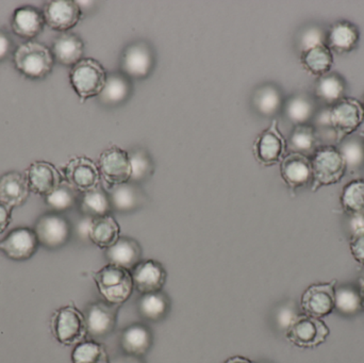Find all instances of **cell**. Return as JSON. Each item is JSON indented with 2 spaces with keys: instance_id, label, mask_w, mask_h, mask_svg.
I'll list each match as a JSON object with an SVG mask.
<instances>
[{
  "instance_id": "obj_1",
  "label": "cell",
  "mask_w": 364,
  "mask_h": 363,
  "mask_svg": "<svg viewBox=\"0 0 364 363\" xmlns=\"http://www.w3.org/2000/svg\"><path fill=\"white\" fill-rule=\"evenodd\" d=\"M316 117L318 125L329 128L335 134L336 142L340 144L363 124V104L355 98L344 97Z\"/></svg>"
},
{
  "instance_id": "obj_2",
  "label": "cell",
  "mask_w": 364,
  "mask_h": 363,
  "mask_svg": "<svg viewBox=\"0 0 364 363\" xmlns=\"http://www.w3.org/2000/svg\"><path fill=\"white\" fill-rule=\"evenodd\" d=\"M15 70L30 80H43L53 72L55 62L50 47L36 40H27L13 51Z\"/></svg>"
},
{
  "instance_id": "obj_3",
  "label": "cell",
  "mask_w": 364,
  "mask_h": 363,
  "mask_svg": "<svg viewBox=\"0 0 364 363\" xmlns=\"http://www.w3.org/2000/svg\"><path fill=\"white\" fill-rule=\"evenodd\" d=\"M93 278L100 296L114 306L127 302L134 289L132 272L114 264H108L94 272Z\"/></svg>"
},
{
  "instance_id": "obj_4",
  "label": "cell",
  "mask_w": 364,
  "mask_h": 363,
  "mask_svg": "<svg viewBox=\"0 0 364 363\" xmlns=\"http://www.w3.org/2000/svg\"><path fill=\"white\" fill-rule=\"evenodd\" d=\"M312 191L340 183L346 173V164L339 149L333 145L318 147L311 158Z\"/></svg>"
},
{
  "instance_id": "obj_5",
  "label": "cell",
  "mask_w": 364,
  "mask_h": 363,
  "mask_svg": "<svg viewBox=\"0 0 364 363\" xmlns=\"http://www.w3.org/2000/svg\"><path fill=\"white\" fill-rule=\"evenodd\" d=\"M106 68L97 60L83 58L70 70V82L81 102L98 97L106 85Z\"/></svg>"
},
{
  "instance_id": "obj_6",
  "label": "cell",
  "mask_w": 364,
  "mask_h": 363,
  "mask_svg": "<svg viewBox=\"0 0 364 363\" xmlns=\"http://www.w3.org/2000/svg\"><path fill=\"white\" fill-rule=\"evenodd\" d=\"M50 330L53 338L64 347H76L87 336L85 315L72 305L61 307L53 313Z\"/></svg>"
},
{
  "instance_id": "obj_7",
  "label": "cell",
  "mask_w": 364,
  "mask_h": 363,
  "mask_svg": "<svg viewBox=\"0 0 364 363\" xmlns=\"http://www.w3.org/2000/svg\"><path fill=\"white\" fill-rule=\"evenodd\" d=\"M157 63L155 49L145 40L128 44L122 53L119 72L132 80H144L151 76Z\"/></svg>"
},
{
  "instance_id": "obj_8",
  "label": "cell",
  "mask_w": 364,
  "mask_h": 363,
  "mask_svg": "<svg viewBox=\"0 0 364 363\" xmlns=\"http://www.w3.org/2000/svg\"><path fill=\"white\" fill-rule=\"evenodd\" d=\"M331 334L322 319L309 315H296L287 327V339L301 349H314L327 340Z\"/></svg>"
},
{
  "instance_id": "obj_9",
  "label": "cell",
  "mask_w": 364,
  "mask_h": 363,
  "mask_svg": "<svg viewBox=\"0 0 364 363\" xmlns=\"http://www.w3.org/2000/svg\"><path fill=\"white\" fill-rule=\"evenodd\" d=\"M41 246L49 251L62 249L72 237L70 221L60 213L48 212L38 217L33 228Z\"/></svg>"
},
{
  "instance_id": "obj_10",
  "label": "cell",
  "mask_w": 364,
  "mask_h": 363,
  "mask_svg": "<svg viewBox=\"0 0 364 363\" xmlns=\"http://www.w3.org/2000/svg\"><path fill=\"white\" fill-rule=\"evenodd\" d=\"M97 166L100 177L108 188L130 181L132 166L129 156L128 151L121 147L111 146L106 149L100 156Z\"/></svg>"
},
{
  "instance_id": "obj_11",
  "label": "cell",
  "mask_w": 364,
  "mask_h": 363,
  "mask_svg": "<svg viewBox=\"0 0 364 363\" xmlns=\"http://www.w3.org/2000/svg\"><path fill=\"white\" fill-rule=\"evenodd\" d=\"M45 23L53 31L70 32L82 18V11L74 0H50L43 6Z\"/></svg>"
},
{
  "instance_id": "obj_12",
  "label": "cell",
  "mask_w": 364,
  "mask_h": 363,
  "mask_svg": "<svg viewBox=\"0 0 364 363\" xmlns=\"http://www.w3.org/2000/svg\"><path fill=\"white\" fill-rule=\"evenodd\" d=\"M38 237L29 227L15 228L0 241V251L13 261L31 259L38 251Z\"/></svg>"
},
{
  "instance_id": "obj_13",
  "label": "cell",
  "mask_w": 364,
  "mask_h": 363,
  "mask_svg": "<svg viewBox=\"0 0 364 363\" xmlns=\"http://www.w3.org/2000/svg\"><path fill=\"white\" fill-rule=\"evenodd\" d=\"M336 283H316L310 286L301 296V307L304 315L323 319L335 310Z\"/></svg>"
},
{
  "instance_id": "obj_14",
  "label": "cell",
  "mask_w": 364,
  "mask_h": 363,
  "mask_svg": "<svg viewBox=\"0 0 364 363\" xmlns=\"http://www.w3.org/2000/svg\"><path fill=\"white\" fill-rule=\"evenodd\" d=\"M98 166L87 157H75L64 168V180L77 192L85 193L100 185Z\"/></svg>"
},
{
  "instance_id": "obj_15",
  "label": "cell",
  "mask_w": 364,
  "mask_h": 363,
  "mask_svg": "<svg viewBox=\"0 0 364 363\" xmlns=\"http://www.w3.org/2000/svg\"><path fill=\"white\" fill-rule=\"evenodd\" d=\"M25 177L30 192L46 197L64 181L60 170L50 162L34 161L26 168Z\"/></svg>"
},
{
  "instance_id": "obj_16",
  "label": "cell",
  "mask_w": 364,
  "mask_h": 363,
  "mask_svg": "<svg viewBox=\"0 0 364 363\" xmlns=\"http://www.w3.org/2000/svg\"><path fill=\"white\" fill-rule=\"evenodd\" d=\"M45 23L44 14L41 9L31 4L15 9L11 17V29L15 36L23 38L25 42L33 40L42 33Z\"/></svg>"
},
{
  "instance_id": "obj_17",
  "label": "cell",
  "mask_w": 364,
  "mask_h": 363,
  "mask_svg": "<svg viewBox=\"0 0 364 363\" xmlns=\"http://www.w3.org/2000/svg\"><path fill=\"white\" fill-rule=\"evenodd\" d=\"M287 148L286 139L278 128L277 121L274 119L272 125L260 136L255 143V153L257 159L264 166H273L282 159Z\"/></svg>"
},
{
  "instance_id": "obj_18",
  "label": "cell",
  "mask_w": 364,
  "mask_h": 363,
  "mask_svg": "<svg viewBox=\"0 0 364 363\" xmlns=\"http://www.w3.org/2000/svg\"><path fill=\"white\" fill-rule=\"evenodd\" d=\"M87 335L94 339L105 338L114 332L117 310L109 303H93L87 307L85 315Z\"/></svg>"
},
{
  "instance_id": "obj_19",
  "label": "cell",
  "mask_w": 364,
  "mask_h": 363,
  "mask_svg": "<svg viewBox=\"0 0 364 363\" xmlns=\"http://www.w3.org/2000/svg\"><path fill=\"white\" fill-rule=\"evenodd\" d=\"M132 281L141 294L161 291L166 285V271L160 262L149 259L141 261L132 271Z\"/></svg>"
},
{
  "instance_id": "obj_20",
  "label": "cell",
  "mask_w": 364,
  "mask_h": 363,
  "mask_svg": "<svg viewBox=\"0 0 364 363\" xmlns=\"http://www.w3.org/2000/svg\"><path fill=\"white\" fill-rule=\"evenodd\" d=\"M280 173L284 183L295 190L312 183L311 159L297 153H289L282 160Z\"/></svg>"
},
{
  "instance_id": "obj_21",
  "label": "cell",
  "mask_w": 364,
  "mask_h": 363,
  "mask_svg": "<svg viewBox=\"0 0 364 363\" xmlns=\"http://www.w3.org/2000/svg\"><path fill=\"white\" fill-rule=\"evenodd\" d=\"M112 210L119 213H130L142 208L147 197L138 183H128L108 188Z\"/></svg>"
},
{
  "instance_id": "obj_22",
  "label": "cell",
  "mask_w": 364,
  "mask_h": 363,
  "mask_svg": "<svg viewBox=\"0 0 364 363\" xmlns=\"http://www.w3.org/2000/svg\"><path fill=\"white\" fill-rule=\"evenodd\" d=\"M55 63L72 68L83 59L85 43L82 38L73 32L60 33L50 47Z\"/></svg>"
},
{
  "instance_id": "obj_23",
  "label": "cell",
  "mask_w": 364,
  "mask_h": 363,
  "mask_svg": "<svg viewBox=\"0 0 364 363\" xmlns=\"http://www.w3.org/2000/svg\"><path fill=\"white\" fill-rule=\"evenodd\" d=\"M30 193L27 179L21 173L11 170L0 176V202L12 210L25 205Z\"/></svg>"
},
{
  "instance_id": "obj_24",
  "label": "cell",
  "mask_w": 364,
  "mask_h": 363,
  "mask_svg": "<svg viewBox=\"0 0 364 363\" xmlns=\"http://www.w3.org/2000/svg\"><path fill=\"white\" fill-rule=\"evenodd\" d=\"M360 30L356 23L350 21H338L327 31V46L331 51L344 55L358 47Z\"/></svg>"
},
{
  "instance_id": "obj_25",
  "label": "cell",
  "mask_w": 364,
  "mask_h": 363,
  "mask_svg": "<svg viewBox=\"0 0 364 363\" xmlns=\"http://www.w3.org/2000/svg\"><path fill=\"white\" fill-rule=\"evenodd\" d=\"M250 102L257 114L262 117H272L282 112L284 97L277 85L264 82L255 89Z\"/></svg>"
},
{
  "instance_id": "obj_26",
  "label": "cell",
  "mask_w": 364,
  "mask_h": 363,
  "mask_svg": "<svg viewBox=\"0 0 364 363\" xmlns=\"http://www.w3.org/2000/svg\"><path fill=\"white\" fill-rule=\"evenodd\" d=\"M132 79L122 72H110L102 93L98 95V102L107 108H117L132 97Z\"/></svg>"
},
{
  "instance_id": "obj_27",
  "label": "cell",
  "mask_w": 364,
  "mask_h": 363,
  "mask_svg": "<svg viewBox=\"0 0 364 363\" xmlns=\"http://www.w3.org/2000/svg\"><path fill=\"white\" fill-rule=\"evenodd\" d=\"M106 257L109 264L132 272L142 261V249L134 239L121 237L112 246L106 249Z\"/></svg>"
},
{
  "instance_id": "obj_28",
  "label": "cell",
  "mask_w": 364,
  "mask_h": 363,
  "mask_svg": "<svg viewBox=\"0 0 364 363\" xmlns=\"http://www.w3.org/2000/svg\"><path fill=\"white\" fill-rule=\"evenodd\" d=\"M282 112L293 125H306L316 117V104L308 94L297 93L284 100Z\"/></svg>"
},
{
  "instance_id": "obj_29",
  "label": "cell",
  "mask_w": 364,
  "mask_h": 363,
  "mask_svg": "<svg viewBox=\"0 0 364 363\" xmlns=\"http://www.w3.org/2000/svg\"><path fill=\"white\" fill-rule=\"evenodd\" d=\"M119 341L126 355L140 358L151 349L153 336L151 330L143 324H132L123 330Z\"/></svg>"
},
{
  "instance_id": "obj_30",
  "label": "cell",
  "mask_w": 364,
  "mask_h": 363,
  "mask_svg": "<svg viewBox=\"0 0 364 363\" xmlns=\"http://www.w3.org/2000/svg\"><path fill=\"white\" fill-rule=\"evenodd\" d=\"M121 228L117 220L111 215L96 217L92 222L89 232V241L100 249H107L112 246L121 236Z\"/></svg>"
},
{
  "instance_id": "obj_31",
  "label": "cell",
  "mask_w": 364,
  "mask_h": 363,
  "mask_svg": "<svg viewBox=\"0 0 364 363\" xmlns=\"http://www.w3.org/2000/svg\"><path fill=\"white\" fill-rule=\"evenodd\" d=\"M301 65L309 74L321 77L331 72L333 55L326 43L312 47L301 53Z\"/></svg>"
},
{
  "instance_id": "obj_32",
  "label": "cell",
  "mask_w": 364,
  "mask_h": 363,
  "mask_svg": "<svg viewBox=\"0 0 364 363\" xmlns=\"http://www.w3.org/2000/svg\"><path fill=\"white\" fill-rule=\"evenodd\" d=\"M346 91V80L338 72H328L318 77L314 87L316 97L327 106H333L344 98Z\"/></svg>"
},
{
  "instance_id": "obj_33",
  "label": "cell",
  "mask_w": 364,
  "mask_h": 363,
  "mask_svg": "<svg viewBox=\"0 0 364 363\" xmlns=\"http://www.w3.org/2000/svg\"><path fill=\"white\" fill-rule=\"evenodd\" d=\"M318 134L316 128L310 124L306 125L294 126L290 136H289L287 146L290 153H301V155L314 156L318 149Z\"/></svg>"
},
{
  "instance_id": "obj_34",
  "label": "cell",
  "mask_w": 364,
  "mask_h": 363,
  "mask_svg": "<svg viewBox=\"0 0 364 363\" xmlns=\"http://www.w3.org/2000/svg\"><path fill=\"white\" fill-rule=\"evenodd\" d=\"M80 210L85 217H105L112 211L108 191L98 185L95 189L82 193L80 200Z\"/></svg>"
},
{
  "instance_id": "obj_35",
  "label": "cell",
  "mask_w": 364,
  "mask_h": 363,
  "mask_svg": "<svg viewBox=\"0 0 364 363\" xmlns=\"http://www.w3.org/2000/svg\"><path fill=\"white\" fill-rule=\"evenodd\" d=\"M128 151L132 166V183L141 185L149 180L155 172V162L151 153L143 147H134Z\"/></svg>"
},
{
  "instance_id": "obj_36",
  "label": "cell",
  "mask_w": 364,
  "mask_h": 363,
  "mask_svg": "<svg viewBox=\"0 0 364 363\" xmlns=\"http://www.w3.org/2000/svg\"><path fill=\"white\" fill-rule=\"evenodd\" d=\"M170 303L168 296L161 291L142 294L139 298L138 309L140 315L149 321H159L168 313Z\"/></svg>"
},
{
  "instance_id": "obj_37",
  "label": "cell",
  "mask_w": 364,
  "mask_h": 363,
  "mask_svg": "<svg viewBox=\"0 0 364 363\" xmlns=\"http://www.w3.org/2000/svg\"><path fill=\"white\" fill-rule=\"evenodd\" d=\"M341 206L350 217L364 215V180L350 181L343 188L341 194Z\"/></svg>"
},
{
  "instance_id": "obj_38",
  "label": "cell",
  "mask_w": 364,
  "mask_h": 363,
  "mask_svg": "<svg viewBox=\"0 0 364 363\" xmlns=\"http://www.w3.org/2000/svg\"><path fill=\"white\" fill-rule=\"evenodd\" d=\"M73 363H112L108 352L102 343L95 340H85L73 350Z\"/></svg>"
},
{
  "instance_id": "obj_39",
  "label": "cell",
  "mask_w": 364,
  "mask_h": 363,
  "mask_svg": "<svg viewBox=\"0 0 364 363\" xmlns=\"http://www.w3.org/2000/svg\"><path fill=\"white\" fill-rule=\"evenodd\" d=\"M44 198L45 202L53 212L61 215L76 206L78 202V192L64 180L53 193Z\"/></svg>"
},
{
  "instance_id": "obj_40",
  "label": "cell",
  "mask_w": 364,
  "mask_h": 363,
  "mask_svg": "<svg viewBox=\"0 0 364 363\" xmlns=\"http://www.w3.org/2000/svg\"><path fill=\"white\" fill-rule=\"evenodd\" d=\"M335 309L346 317H353L363 311V300L358 290L348 286L336 289Z\"/></svg>"
},
{
  "instance_id": "obj_41",
  "label": "cell",
  "mask_w": 364,
  "mask_h": 363,
  "mask_svg": "<svg viewBox=\"0 0 364 363\" xmlns=\"http://www.w3.org/2000/svg\"><path fill=\"white\" fill-rule=\"evenodd\" d=\"M346 164V170L356 172L364 166V141L360 136H348L340 143L339 148Z\"/></svg>"
},
{
  "instance_id": "obj_42",
  "label": "cell",
  "mask_w": 364,
  "mask_h": 363,
  "mask_svg": "<svg viewBox=\"0 0 364 363\" xmlns=\"http://www.w3.org/2000/svg\"><path fill=\"white\" fill-rule=\"evenodd\" d=\"M326 38L327 33H325L324 30L321 29L318 26H308L297 36V48L299 53H304L312 47L326 43Z\"/></svg>"
},
{
  "instance_id": "obj_43",
  "label": "cell",
  "mask_w": 364,
  "mask_h": 363,
  "mask_svg": "<svg viewBox=\"0 0 364 363\" xmlns=\"http://www.w3.org/2000/svg\"><path fill=\"white\" fill-rule=\"evenodd\" d=\"M350 253L359 264L364 266V227L352 232L350 240Z\"/></svg>"
},
{
  "instance_id": "obj_44",
  "label": "cell",
  "mask_w": 364,
  "mask_h": 363,
  "mask_svg": "<svg viewBox=\"0 0 364 363\" xmlns=\"http://www.w3.org/2000/svg\"><path fill=\"white\" fill-rule=\"evenodd\" d=\"M13 49V42L8 32L0 29V62L4 61L10 55Z\"/></svg>"
},
{
  "instance_id": "obj_45",
  "label": "cell",
  "mask_w": 364,
  "mask_h": 363,
  "mask_svg": "<svg viewBox=\"0 0 364 363\" xmlns=\"http://www.w3.org/2000/svg\"><path fill=\"white\" fill-rule=\"evenodd\" d=\"M12 209L0 202V234H4L12 222Z\"/></svg>"
},
{
  "instance_id": "obj_46",
  "label": "cell",
  "mask_w": 364,
  "mask_h": 363,
  "mask_svg": "<svg viewBox=\"0 0 364 363\" xmlns=\"http://www.w3.org/2000/svg\"><path fill=\"white\" fill-rule=\"evenodd\" d=\"M93 217H85L83 215L82 219L77 224V234L83 240H89L90 228H91Z\"/></svg>"
},
{
  "instance_id": "obj_47",
  "label": "cell",
  "mask_w": 364,
  "mask_h": 363,
  "mask_svg": "<svg viewBox=\"0 0 364 363\" xmlns=\"http://www.w3.org/2000/svg\"><path fill=\"white\" fill-rule=\"evenodd\" d=\"M112 363H143L140 358L134 357V356L126 355L125 357L119 358Z\"/></svg>"
},
{
  "instance_id": "obj_48",
  "label": "cell",
  "mask_w": 364,
  "mask_h": 363,
  "mask_svg": "<svg viewBox=\"0 0 364 363\" xmlns=\"http://www.w3.org/2000/svg\"><path fill=\"white\" fill-rule=\"evenodd\" d=\"M224 363H254L252 360L242 356H235V357L228 358Z\"/></svg>"
},
{
  "instance_id": "obj_49",
  "label": "cell",
  "mask_w": 364,
  "mask_h": 363,
  "mask_svg": "<svg viewBox=\"0 0 364 363\" xmlns=\"http://www.w3.org/2000/svg\"><path fill=\"white\" fill-rule=\"evenodd\" d=\"M359 293H360L361 300H363V307L364 311V279L360 281V289H359Z\"/></svg>"
},
{
  "instance_id": "obj_50",
  "label": "cell",
  "mask_w": 364,
  "mask_h": 363,
  "mask_svg": "<svg viewBox=\"0 0 364 363\" xmlns=\"http://www.w3.org/2000/svg\"><path fill=\"white\" fill-rule=\"evenodd\" d=\"M359 136L364 141V131H361L360 134H359Z\"/></svg>"
},
{
  "instance_id": "obj_51",
  "label": "cell",
  "mask_w": 364,
  "mask_h": 363,
  "mask_svg": "<svg viewBox=\"0 0 364 363\" xmlns=\"http://www.w3.org/2000/svg\"><path fill=\"white\" fill-rule=\"evenodd\" d=\"M363 99H364V98H363ZM363 108H364V100H363Z\"/></svg>"
}]
</instances>
